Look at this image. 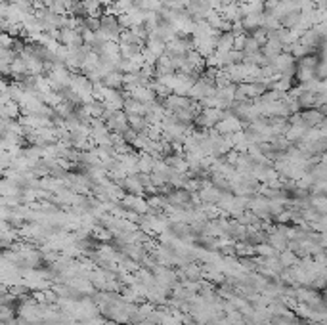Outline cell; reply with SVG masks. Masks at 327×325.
<instances>
[{
    "instance_id": "1",
    "label": "cell",
    "mask_w": 327,
    "mask_h": 325,
    "mask_svg": "<svg viewBox=\"0 0 327 325\" xmlns=\"http://www.w3.org/2000/svg\"><path fill=\"white\" fill-rule=\"evenodd\" d=\"M105 127H107V130L109 132H119V134H122L125 130L129 129V120H127V113L122 111H111L107 117H105Z\"/></svg>"
},
{
    "instance_id": "2",
    "label": "cell",
    "mask_w": 327,
    "mask_h": 325,
    "mask_svg": "<svg viewBox=\"0 0 327 325\" xmlns=\"http://www.w3.org/2000/svg\"><path fill=\"white\" fill-rule=\"evenodd\" d=\"M215 130L218 132V134H222V136H228V134H233V132L243 130V123H241L239 117H235V115H228V117H224L222 120H218V123H216Z\"/></svg>"
},
{
    "instance_id": "3",
    "label": "cell",
    "mask_w": 327,
    "mask_h": 325,
    "mask_svg": "<svg viewBox=\"0 0 327 325\" xmlns=\"http://www.w3.org/2000/svg\"><path fill=\"white\" fill-rule=\"evenodd\" d=\"M161 103H163V107L167 109V111L176 113V111H180V109H189V103H191V100H189L188 96L169 94Z\"/></svg>"
},
{
    "instance_id": "4",
    "label": "cell",
    "mask_w": 327,
    "mask_h": 325,
    "mask_svg": "<svg viewBox=\"0 0 327 325\" xmlns=\"http://www.w3.org/2000/svg\"><path fill=\"white\" fill-rule=\"evenodd\" d=\"M301 120H302V127L304 129H316L319 123H323L325 120V115L316 109V107H312V109H304L301 111Z\"/></svg>"
},
{
    "instance_id": "5",
    "label": "cell",
    "mask_w": 327,
    "mask_h": 325,
    "mask_svg": "<svg viewBox=\"0 0 327 325\" xmlns=\"http://www.w3.org/2000/svg\"><path fill=\"white\" fill-rule=\"evenodd\" d=\"M262 23H264V12L262 14H247V16L241 17V25H243V31L247 34L258 27H262Z\"/></svg>"
},
{
    "instance_id": "6",
    "label": "cell",
    "mask_w": 327,
    "mask_h": 325,
    "mask_svg": "<svg viewBox=\"0 0 327 325\" xmlns=\"http://www.w3.org/2000/svg\"><path fill=\"white\" fill-rule=\"evenodd\" d=\"M306 130L308 129H304L302 125H289L287 130H285L283 138L291 144V146H297L302 138H304V132H306Z\"/></svg>"
},
{
    "instance_id": "7",
    "label": "cell",
    "mask_w": 327,
    "mask_h": 325,
    "mask_svg": "<svg viewBox=\"0 0 327 325\" xmlns=\"http://www.w3.org/2000/svg\"><path fill=\"white\" fill-rule=\"evenodd\" d=\"M25 75H29V73H27L25 61L21 60V56H16L14 61L10 63V77H14L16 80H21Z\"/></svg>"
},
{
    "instance_id": "8",
    "label": "cell",
    "mask_w": 327,
    "mask_h": 325,
    "mask_svg": "<svg viewBox=\"0 0 327 325\" xmlns=\"http://www.w3.org/2000/svg\"><path fill=\"white\" fill-rule=\"evenodd\" d=\"M120 186L127 189L129 193H132V195H142V193H144V186L140 184V180H138L136 174H129L127 178L122 180Z\"/></svg>"
},
{
    "instance_id": "9",
    "label": "cell",
    "mask_w": 327,
    "mask_h": 325,
    "mask_svg": "<svg viewBox=\"0 0 327 325\" xmlns=\"http://www.w3.org/2000/svg\"><path fill=\"white\" fill-rule=\"evenodd\" d=\"M153 162H155V159L151 157V155L146 153V151H140V153H138V162H136L138 172H142V174H149V172L153 171Z\"/></svg>"
},
{
    "instance_id": "10",
    "label": "cell",
    "mask_w": 327,
    "mask_h": 325,
    "mask_svg": "<svg viewBox=\"0 0 327 325\" xmlns=\"http://www.w3.org/2000/svg\"><path fill=\"white\" fill-rule=\"evenodd\" d=\"M122 111L127 113V115H146V105L136 102V100H132V98H125Z\"/></svg>"
},
{
    "instance_id": "11",
    "label": "cell",
    "mask_w": 327,
    "mask_h": 325,
    "mask_svg": "<svg viewBox=\"0 0 327 325\" xmlns=\"http://www.w3.org/2000/svg\"><path fill=\"white\" fill-rule=\"evenodd\" d=\"M297 102H299V107L302 111L312 109V107H316V94L310 92V90H301V94L297 96Z\"/></svg>"
},
{
    "instance_id": "12",
    "label": "cell",
    "mask_w": 327,
    "mask_h": 325,
    "mask_svg": "<svg viewBox=\"0 0 327 325\" xmlns=\"http://www.w3.org/2000/svg\"><path fill=\"white\" fill-rule=\"evenodd\" d=\"M102 85L107 86V88L120 90V88H122V73H120V71H111V73H107V75L102 78Z\"/></svg>"
},
{
    "instance_id": "13",
    "label": "cell",
    "mask_w": 327,
    "mask_h": 325,
    "mask_svg": "<svg viewBox=\"0 0 327 325\" xmlns=\"http://www.w3.org/2000/svg\"><path fill=\"white\" fill-rule=\"evenodd\" d=\"M233 50V34L232 33H220L216 38V52H226Z\"/></svg>"
},
{
    "instance_id": "14",
    "label": "cell",
    "mask_w": 327,
    "mask_h": 325,
    "mask_svg": "<svg viewBox=\"0 0 327 325\" xmlns=\"http://www.w3.org/2000/svg\"><path fill=\"white\" fill-rule=\"evenodd\" d=\"M98 65H100V56L94 54V52H88L86 58L83 60V63H80V71H83V75H86V73L98 69Z\"/></svg>"
},
{
    "instance_id": "15",
    "label": "cell",
    "mask_w": 327,
    "mask_h": 325,
    "mask_svg": "<svg viewBox=\"0 0 327 325\" xmlns=\"http://www.w3.org/2000/svg\"><path fill=\"white\" fill-rule=\"evenodd\" d=\"M83 8H85V16L86 17H98L102 16V4L98 0H83Z\"/></svg>"
},
{
    "instance_id": "16",
    "label": "cell",
    "mask_w": 327,
    "mask_h": 325,
    "mask_svg": "<svg viewBox=\"0 0 327 325\" xmlns=\"http://www.w3.org/2000/svg\"><path fill=\"white\" fill-rule=\"evenodd\" d=\"M249 207L257 214H268L270 213V201H266V197H257L249 201Z\"/></svg>"
},
{
    "instance_id": "17",
    "label": "cell",
    "mask_w": 327,
    "mask_h": 325,
    "mask_svg": "<svg viewBox=\"0 0 327 325\" xmlns=\"http://www.w3.org/2000/svg\"><path fill=\"white\" fill-rule=\"evenodd\" d=\"M125 14L130 17V23H132V27L144 25V17H146V12H144V10H140V8H136V6H132V8H129L127 12H125Z\"/></svg>"
},
{
    "instance_id": "18",
    "label": "cell",
    "mask_w": 327,
    "mask_h": 325,
    "mask_svg": "<svg viewBox=\"0 0 327 325\" xmlns=\"http://www.w3.org/2000/svg\"><path fill=\"white\" fill-rule=\"evenodd\" d=\"M127 120H129V127L136 132H144L147 129V123L144 119V115H127Z\"/></svg>"
},
{
    "instance_id": "19",
    "label": "cell",
    "mask_w": 327,
    "mask_h": 325,
    "mask_svg": "<svg viewBox=\"0 0 327 325\" xmlns=\"http://www.w3.org/2000/svg\"><path fill=\"white\" fill-rule=\"evenodd\" d=\"M138 52H142V48H140V46H136V44L119 43V56L122 58V60H129V58H132V56H134V54H138Z\"/></svg>"
},
{
    "instance_id": "20",
    "label": "cell",
    "mask_w": 327,
    "mask_h": 325,
    "mask_svg": "<svg viewBox=\"0 0 327 325\" xmlns=\"http://www.w3.org/2000/svg\"><path fill=\"white\" fill-rule=\"evenodd\" d=\"M159 21H161V17H159V14H157V12H146V17H144V29L149 33V31L157 29Z\"/></svg>"
},
{
    "instance_id": "21",
    "label": "cell",
    "mask_w": 327,
    "mask_h": 325,
    "mask_svg": "<svg viewBox=\"0 0 327 325\" xmlns=\"http://www.w3.org/2000/svg\"><path fill=\"white\" fill-rule=\"evenodd\" d=\"M205 21L209 23V25L213 27V29H220V25H222V16H220V12L218 10H209L207 12V16H205Z\"/></svg>"
},
{
    "instance_id": "22",
    "label": "cell",
    "mask_w": 327,
    "mask_h": 325,
    "mask_svg": "<svg viewBox=\"0 0 327 325\" xmlns=\"http://www.w3.org/2000/svg\"><path fill=\"white\" fill-rule=\"evenodd\" d=\"M144 48H146L149 54H153L155 58H159V56H163L165 54V43H161V40H146Z\"/></svg>"
},
{
    "instance_id": "23",
    "label": "cell",
    "mask_w": 327,
    "mask_h": 325,
    "mask_svg": "<svg viewBox=\"0 0 327 325\" xmlns=\"http://www.w3.org/2000/svg\"><path fill=\"white\" fill-rule=\"evenodd\" d=\"M318 56L316 54H308V56H304V58H301V60H297V67H306V69H316V65H318Z\"/></svg>"
},
{
    "instance_id": "24",
    "label": "cell",
    "mask_w": 327,
    "mask_h": 325,
    "mask_svg": "<svg viewBox=\"0 0 327 325\" xmlns=\"http://www.w3.org/2000/svg\"><path fill=\"white\" fill-rule=\"evenodd\" d=\"M249 36L258 44V46H260V48H262L268 40V31L266 29H262V27H258V29H255V31H251Z\"/></svg>"
},
{
    "instance_id": "25",
    "label": "cell",
    "mask_w": 327,
    "mask_h": 325,
    "mask_svg": "<svg viewBox=\"0 0 327 325\" xmlns=\"http://www.w3.org/2000/svg\"><path fill=\"white\" fill-rule=\"evenodd\" d=\"M260 50V46H258L253 38H251L249 34H247V38H245V44H243V56H249V54H255V52H258Z\"/></svg>"
},
{
    "instance_id": "26",
    "label": "cell",
    "mask_w": 327,
    "mask_h": 325,
    "mask_svg": "<svg viewBox=\"0 0 327 325\" xmlns=\"http://www.w3.org/2000/svg\"><path fill=\"white\" fill-rule=\"evenodd\" d=\"M245 38H247V33L241 34H233V50H243V44H245Z\"/></svg>"
},
{
    "instance_id": "27",
    "label": "cell",
    "mask_w": 327,
    "mask_h": 325,
    "mask_svg": "<svg viewBox=\"0 0 327 325\" xmlns=\"http://www.w3.org/2000/svg\"><path fill=\"white\" fill-rule=\"evenodd\" d=\"M314 29V33L318 34V36H321V38H325V33H327V23L323 21V23H316V25L312 27Z\"/></svg>"
},
{
    "instance_id": "28",
    "label": "cell",
    "mask_w": 327,
    "mask_h": 325,
    "mask_svg": "<svg viewBox=\"0 0 327 325\" xmlns=\"http://www.w3.org/2000/svg\"><path fill=\"white\" fill-rule=\"evenodd\" d=\"M228 2H237V0H222V4H228Z\"/></svg>"
},
{
    "instance_id": "29",
    "label": "cell",
    "mask_w": 327,
    "mask_h": 325,
    "mask_svg": "<svg viewBox=\"0 0 327 325\" xmlns=\"http://www.w3.org/2000/svg\"><path fill=\"white\" fill-rule=\"evenodd\" d=\"M27 2H33V0H27Z\"/></svg>"
}]
</instances>
